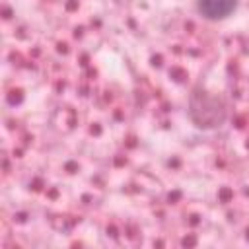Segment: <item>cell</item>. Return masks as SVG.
Instances as JSON below:
<instances>
[{"instance_id": "cell-1", "label": "cell", "mask_w": 249, "mask_h": 249, "mask_svg": "<svg viewBox=\"0 0 249 249\" xmlns=\"http://www.w3.org/2000/svg\"><path fill=\"white\" fill-rule=\"evenodd\" d=\"M191 117L198 126L212 128L220 126L226 119L224 103L208 93H195L191 97Z\"/></svg>"}, {"instance_id": "cell-2", "label": "cell", "mask_w": 249, "mask_h": 249, "mask_svg": "<svg viewBox=\"0 0 249 249\" xmlns=\"http://www.w3.org/2000/svg\"><path fill=\"white\" fill-rule=\"evenodd\" d=\"M198 12L208 18V19H222L226 16H230L235 6L237 0H196Z\"/></svg>"}]
</instances>
